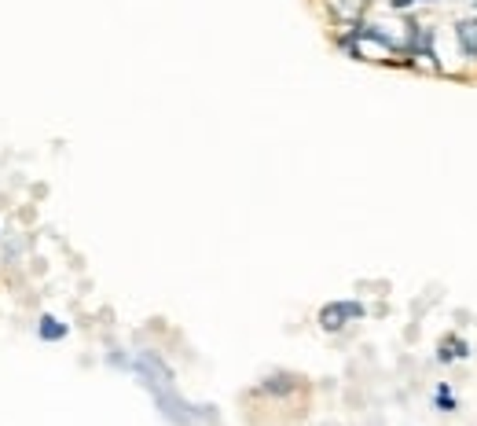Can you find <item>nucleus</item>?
<instances>
[{
  "label": "nucleus",
  "mask_w": 477,
  "mask_h": 426,
  "mask_svg": "<svg viewBox=\"0 0 477 426\" xmlns=\"http://www.w3.org/2000/svg\"><path fill=\"white\" fill-rule=\"evenodd\" d=\"M129 367L140 375V382L155 393V400H158V408H162V415L165 419H173V422H180V426H188L195 415H191V408L184 405V400L177 397V390H173V371L162 364V357L158 353H150V349H143V353H136L133 360H129Z\"/></svg>",
  "instance_id": "f257e3e1"
},
{
  "label": "nucleus",
  "mask_w": 477,
  "mask_h": 426,
  "mask_svg": "<svg viewBox=\"0 0 477 426\" xmlns=\"http://www.w3.org/2000/svg\"><path fill=\"white\" fill-rule=\"evenodd\" d=\"M364 316V305L360 302H327L319 309V328L323 331H342L345 323H353Z\"/></svg>",
  "instance_id": "f03ea898"
},
{
  "label": "nucleus",
  "mask_w": 477,
  "mask_h": 426,
  "mask_svg": "<svg viewBox=\"0 0 477 426\" xmlns=\"http://www.w3.org/2000/svg\"><path fill=\"white\" fill-rule=\"evenodd\" d=\"M456 41L463 48V56L477 63V19H463L459 26H456Z\"/></svg>",
  "instance_id": "7ed1b4c3"
},
{
  "label": "nucleus",
  "mask_w": 477,
  "mask_h": 426,
  "mask_svg": "<svg viewBox=\"0 0 477 426\" xmlns=\"http://www.w3.org/2000/svg\"><path fill=\"white\" fill-rule=\"evenodd\" d=\"M66 331H70V328H66L63 320H56V316H41V320H37V335H41L44 342H63Z\"/></svg>",
  "instance_id": "20e7f679"
},
{
  "label": "nucleus",
  "mask_w": 477,
  "mask_h": 426,
  "mask_svg": "<svg viewBox=\"0 0 477 426\" xmlns=\"http://www.w3.org/2000/svg\"><path fill=\"white\" fill-rule=\"evenodd\" d=\"M441 364H451V360H459V357H466V342H459V338H448L444 345H441Z\"/></svg>",
  "instance_id": "39448f33"
},
{
  "label": "nucleus",
  "mask_w": 477,
  "mask_h": 426,
  "mask_svg": "<svg viewBox=\"0 0 477 426\" xmlns=\"http://www.w3.org/2000/svg\"><path fill=\"white\" fill-rule=\"evenodd\" d=\"M434 400H437V408H444V412H451V408H456V400H451V393H448V386H441Z\"/></svg>",
  "instance_id": "423d86ee"
},
{
  "label": "nucleus",
  "mask_w": 477,
  "mask_h": 426,
  "mask_svg": "<svg viewBox=\"0 0 477 426\" xmlns=\"http://www.w3.org/2000/svg\"><path fill=\"white\" fill-rule=\"evenodd\" d=\"M393 8H408V4H415V0H389Z\"/></svg>",
  "instance_id": "0eeeda50"
}]
</instances>
